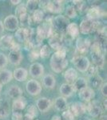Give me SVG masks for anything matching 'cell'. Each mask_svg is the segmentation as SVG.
<instances>
[{
	"label": "cell",
	"instance_id": "1",
	"mask_svg": "<svg viewBox=\"0 0 107 120\" xmlns=\"http://www.w3.org/2000/svg\"><path fill=\"white\" fill-rule=\"evenodd\" d=\"M50 67L55 73H61L68 66L66 59V49L65 47L55 51L50 58Z\"/></svg>",
	"mask_w": 107,
	"mask_h": 120
},
{
	"label": "cell",
	"instance_id": "2",
	"mask_svg": "<svg viewBox=\"0 0 107 120\" xmlns=\"http://www.w3.org/2000/svg\"><path fill=\"white\" fill-rule=\"evenodd\" d=\"M89 49H90L91 59H92L93 64L98 69L103 68L105 65V56L100 46L96 42H94L93 44H91Z\"/></svg>",
	"mask_w": 107,
	"mask_h": 120
},
{
	"label": "cell",
	"instance_id": "3",
	"mask_svg": "<svg viewBox=\"0 0 107 120\" xmlns=\"http://www.w3.org/2000/svg\"><path fill=\"white\" fill-rule=\"evenodd\" d=\"M70 23L69 19H67L64 15H58L55 18L53 19L52 21V27L54 32L62 34V33L66 32L67 26Z\"/></svg>",
	"mask_w": 107,
	"mask_h": 120
},
{
	"label": "cell",
	"instance_id": "4",
	"mask_svg": "<svg viewBox=\"0 0 107 120\" xmlns=\"http://www.w3.org/2000/svg\"><path fill=\"white\" fill-rule=\"evenodd\" d=\"M35 30L37 35L42 40L46 39V38H50L54 32L51 23L46 22V21L40 23Z\"/></svg>",
	"mask_w": 107,
	"mask_h": 120
},
{
	"label": "cell",
	"instance_id": "5",
	"mask_svg": "<svg viewBox=\"0 0 107 120\" xmlns=\"http://www.w3.org/2000/svg\"><path fill=\"white\" fill-rule=\"evenodd\" d=\"M72 63L74 65L75 68L80 72L85 73L87 71L90 63L86 56L81 55H75L74 57L72 59Z\"/></svg>",
	"mask_w": 107,
	"mask_h": 120
},
{
	"label": "cell",
	"instance_id": "6",
	"mask_svg": "<svg viewBox=\"0 0 107 120\" xmlns=\"http://www.w3.org/2000/svg\"><path fill=\"white\" fill-rule=\"evenodd\" d=\"M49 46L55 51L64 48V39L62 34L54 32L52 36L49 38Z\"/></svg>",
	"mask_w": 107,
	"mask_h": 120
},
{
	"label": "cell",
	"instance_id": "7",
	"mask_svg": "<svg viewBox=\"0 0 107 120\" xmlns=\"http://www.w3.org/2000/svg\"><path fill=\"white\" fill-rule=\"evenodd\" d=\"M86 111H88L89 115L93 118H98L102 115L103 110L98 100H93L89 102L88 105H86Z\"/></svg>",
	"mask_w": 107,
	"mask_h": 120
},
{
	"label": "cell",
	"instance_id": "8",
	"mask_svg": "<svg viewBox=\"0 0 107 120\" xmlns=\"http://www.w3.org/2000/svg\"><path fill=\"white\" fill-rule=\"evenodd\" d=\"M26 90L29 94L32 96L38 95L42 92V85L35 79H30L26 83Z\"/></svg>",
	"mask_w": 107,
	"mask_h": 120
},
{
	"label": "cell",
	"instance_id": "9",
	"mask_svg": "<svg viewBox=\"0 0 107 120\" xmlns=\"http://www.w3.org/2000/svg\"><path fill=\"white\" fill-rule=\"evenodd\" d=\"M91 42L89 38H77L76 41V51L78 53V55H84L90 48Z\"/></svg>",
	"mask_w": 107,
	"mask_h": 120
},
{
	"label": "cell",
	"instance_id": "10",
	"mask_svg": "<svg viewBox=\"0 0 107 120\" xmlns=\"http://www.w3.org/2000/svg\"><path fill=\"white\" fill-rule=\"evenodd\" d=\"M95 26H96V21L89 20L87 19H83L78 26L79 32L82 34H89L95 31Z\"/></svg>",
	"mask_w": 107,
	"mask_h": 120
},
{
	"label": "cell",
	"instance_id": "11",
	"mask_svg": "<svg viewBox=\"0 0 107 120\" xmlns=\"http://www.w3.org/2000/svg\"><path fill=\"white\" fill-rule=\"evenodd\" d=\"M3 26L9 31H15L18 30V19L15 15H10L7 16L3 21Z\"/></svg>",
	"mask_w": 107,
	"mask_h": 120
},
{
	"label": "cell",
	"instance_id": "12",
	"mask_svg": "<svg viewBox=\"0 0 107 120\" xmlns=\"http://www.w3.org/2000/svg\"><path fill=\"white\" fill-rule=\"evenodd\" d=\"M69 110L74 117H79L86 112V105L81 102H75L71 104Z\"/></svg>",
	"mask_w": 107,
	"mask_h": 120
},
{
	"label": "cell",
	"instance_id": "13",
	"mask_svg": "<svg viewBox=\"0 0 107 120\" xmlns=\"http://www.w3.org/2000/svg\"><path fill=\"white\" fill-rule=\"evenodd\" d=\"M64 3L63 1L55 0V1H49L48 2L46 11L52 14H60L63 11Z\"/></svg>",
	"mask_w": 107,
	"mask_h": 120
},
{
	"label": "cell",
	"instance_id": "14",
	"mask_svg": "<svg viewBox=\"0 0 107 120\" xmlns=\"http://www.w3.org/2000/svg\"><path fill=\"white\" fill-rule=\"evenodd\" d=\"M105 15V12L98 6H93L86 11V19L89 20L96 21Z\"/></svg>",
	"mask_w": 107,
	"mask_h": 120
},
{
	"label": "cell",
	"instance_id": "15",
	"mask_svg": "<svg viewBox=\"0 0 107 120\" xmlns=\"http://www.w3.org/2000/svg\"><path fill=\"white\" fill-rule=\"evenodd\" d=\"M29 74L34 79H38L44 74V67L40 63H34L30 65Z\"/></svg>",
	"mask_w": 107,
	"mask_h": 120
},
{
	"label": "cell",
	"instance_id": "16",
	"mask_svg": "<svg viewBox=\"0 0 107 120\" xmlns=\"http://www.w3.org/2000/svg\"><path fill=\"white\" fill-rule=\"evenodd\" d=\"M51 106H52V102L50 101V99L46 97L39 98L36 101L37 109H38V111L42 112V113L47 112L51 108Z\"/></svg>",
	"mask_w": 107,
	"mask_h": 120
},
{
	"label": "cell",
	"instance_id": "17",
	"mask_svg": "<svg viewBox=\"0 0 107 120\" xmlns=\"http://www.w3.org/2000/svg\"><path fill=\"white\" fill-rule=\"evenodd\" d=\"M22 59L23 56L22 52H21V50H11V51H10L8 57H7L8 62L15 66H18L20 64Z\"/></svg>",
	"mask_w": 107,
	"mask_h": 120
},
{
	"label": "cell",
	"instance_id": "18",
	"mask_svg": "<svg viewBox=\"0 0 107 120\" xmlns=\"http://www.w3.org/2000/svg\"><path fill=\"white\" fill-rule=\"evenodd\" d=\"M15 42H15V38L12 34H5L3 36H1L0 38V47L5 50H11Z\"/></svg>",
	"mask_w": 107,
	"mask_h": 120
},
{
	"label": "cell",
	"instance_id": "19",
	"mask_svg": "<svg viewBox=\"0 0 107 120\" xmlns=\"http://www.w3.org/2000/svg\"><path fill=\"white\" fill-rule=\"evenodd\" d=\"M94 96H95L94 90H93V88L89 87V86H86L85 88L78 91V97L81 101L89 102L91 100H93Z\"/></svg>",
	"mask_w": 107,
	"mask_h": 120
},
{
	"label": "cell",
	"instance_id": "20",
	"mask_svg": "<svg viewBox=\"0 0 107 120\" xmlns=\"http://www.w3.org/2000/svg\"><path fill=\"white\" fill-rule=\"evenodd\" d=\"M27 106V101L26 99V98L22 97L15 99L13 101L12 103V113H20L22 112L23 110L26 108V106Z\"/></svg>",
	"mask_w": 107,
	"mask_h": 120
},
{
	"label": "cell",
	"instance_id": "21",
	"mask_svg": "<svg viewBox=\"0 0 107 120\" xmlns=\"http://www.w3.org/2000/svg\"><path fill=\"white\" fill-rule=\"evenodd\" d=\"M29 34H30L29 27H27V28H24V27L18 28V30H17L16 32H15V38L18 42L25 43V42H26L27 40H28Z\"/></svg>",
	"mask_w": 107,
	"mask_h": 120
},
{
	"label": "cell",
	"instance_id": "22",
	"mask_svg": "<svg viewBox=\"0 0 107 120\" xmlns=\"http://www.w3.org/2000/svg\"><path fill=\"white\" fill-rule=\"evenodd\" d=\"M13 74V78L18 82H24L25 80L27 79L28 77V71L26 69L22 68V67H18L16 68L12 72Z\"/></svg>",
	"mask_w": 107,
	"mask_h": 120
},
{
	"label": "cell",
	"instance_id": "23",
	"mask_svg": "<svg viewBox=\"0 0 107 120\" xmlns=\"http://www.w3.org/2000/svg\"><path fill=\"white\" fill-rule=\"evenodd\" d=\"M63 78L66 81V83L69 84H73V82L77 79V70L74 67L68 68L66 71L64 72Z\"/></svg>",
	"mask_w": 107,
	"mask_h": 120
},
{
	"label": "cell",
	"instance_id": "24",
	"mask_svg": "<svg viewBox=\"0 0 107 120\" xmlns=\"http://www.w3.org/2000/svg\"><path fill=\"white\" fill-rule=\"evenodd\" d=\"M60 94H62V97L64 98H69L71 97L74 94V90L72 86V84H69V83H63L59 88Z\"/></svg>",
	"mask_w": 107,
	"mask_h": 120
},
{
	"label": "cell",
	"instance_id": "25",
	"mask_svg": "<svg viewBox=\"0 0 107 120\" xmlns=\"http://www.w3.org/2000/svg\"><path fill=\"white\" fill-rule=\"evenodd\" d=\"M66 34L71 38H75L79 35V28L77 23L75 22H70L67 26L66 30Z\"/></svg>",
	"mask_w": 107,
	"mask_h": 120
},
{
	"label": "cell",
	"instance_id": "26",
	"mask_svg": "<svg viewBox=\"0 0 107 120\" xmlns=\"http://www.w3.org/2000/svg\"><path fill=\"white\" fill-rule=\"evenodd\" d=\"M22 93H23L22 90L18 86H17V85H12L8 89V90H7V94H8L9 97L11 98L14 100L22 97Z\"/></svg>",
	"mask_w": 107,
	"mask_h": 120
},
{
	"label": "cell",
	"instance_id": "27",
	"mask_svg": "<svg viewBox=\"0 0 107 120\" xmlns=\"http://www.w3.org/2000/svg\"><path fill=\"white\" fill-rule=\"evenodd\" d=\"M54 106L57 111H64L67 109L68 107V103L66 101V98L64 97H58L54 100Z\"/></svg>",
	"mask_w": 107,
	"mask_h": 120
},
{
	"label": "cell",
	"instance_id": "28",
	"mask_svg": "<svg viewBox=\"0 0 107 120\" xmlns=\"http://www.w3.org/2000/svg\"><path fill=\"white\" fill-rule=\"evenodd\" d=\"M42 83L43 86L47 89H53L55 86L56 84V79L54 76L51 74H46L42 78Z\"/></svg>",
	"mask_w": 107,
	"mask_h": 120
},
{
	"label": "cell",
	"instance_id": "29",
	"mask_svg": "<svg viewBox=\"0 0 107 120\" xmlns=\"http://www.w3.org/2000/svg\"><path fill=\"white\" fill-rule=\"evenodd\" d=\"M13 79V74L10 70L3 69L0 71V82L2 84H7Z\"/></svg>",
	"mask_w": 107,
	"mask_h": 120
},
{
	"label": "cell",
	"instance_id": "30",
	"mask_svg": "<svg viewBox=\"0 0 107 120\" xmlns=\"http://www.w3.org/2000/svg\"><path fill=\"white\" fill-rule=\"evenodd\" d=\"M87 84H88V82H87V80L85 78H83V77H77V79L73 82L72 86H73L74 91H79V90L86 87Z\"/></svg>",
	"mask_w": 107,
	"mask_h": 120
},
{
	"label": "cell",
	"instance_id": "31",
	"mask_svg": "<svg viewBox=\"0 0 107 120\" xmlns=\"http://www.w3.org/2000/svg\"><path fill=\"white\" fill-rule=\"evenodd\" d=\"M32 17H31V20L34 23H42L43 22L44 19H45V13L42 11L41 9H37L36 11H34L32 13Z\"/></svg>",
	"mask_w": 107,
	"mask_h": 120
},
{
	"label": "cell",
	"instance_id": "32",
	"mask_svg": "<svg viewBox=\"0 0 107 120\" xmlns=\"http://www.w3.org/2000/svg\"><path fill=\"white\" fill-rule=\"evenodd\" d=\"M10 115V106L7 101L0 102V119L7 118Z\"/></svg>",
	"mask_w": 107,
	"mask_h": 120
},
{
	"label": "cell",
	"instance_id": "33",
	"mask_svg": "<svg viewBox=\"0 0 107 120\" xmlns=\"http://www.w3.org/2000/svg\"><path fill=\"white\" fill-rule=\"evenodd\" d=\"M72 3H73V6L77 12V11L80 13L86 12L87 10H88L86 3L84 1H79L78 0V1H73Z\"/></svg>",
	"mask_w": 107,
	"mask_h": 120
},
{
	"label": "cell",
	"instance_id": "34",
	"mask_svg": "<svg viewBox=\"0 0 107 120\" xmlns=\"http://www.w3.org/2000/svg\"><path fill=\"white\" fill-rule=\"evenodd\" d=\"M103 79L98 74L93 75L90 77V83L91 86L94 88H100L103 84Z\"/></svg>",
	"mask_w": 107,
	"mask_h": 120
},
{
	"label": "cell",
	"instance_id": "35",
	"mask_svg": "<svg viewBox=\"0 0 107 120\" xmlns=\"http://www.w3.org/2000/svg\"><path fill=\"white\" fill-rule=\"evenodd\" d=\"M18 22L21 23L22 25V27L24 28H27L28 26H30V22H31V17L28 15V13H26V14L21 15L19 18H18Z\"/></svg>",
	"mask_w": 107,
	"mask_h": 120
},
{
	"label": "cell",
	"instance_id": "36",
	"mask_svg": "<svg viewBox=\"0 0 107 120\" xmlns=\"http://www.w3.org/2000/svg\"><path fill=\"white\" fill-rule=\"evenodd\" d=\"M26 11L29 13H33L34 11H36L38 7V1L36 0H28L26 3Z\"/></svg>",
	"mask_w": 107,
	"mask_h": 120
},
{
	"label": "cell",
	"instance_id": "37",
	"mask_svg": "<svg viewBox=\"0 0 107 120\" xmlns=\"http://www.w3.org/2000/svg\"><path fill=\"white\" fill-rule=\"evenodd\" d=\"M65 13H66V18L68 19H74L77 17V12L76 11L75 8L74 7L73 5H69L66 7L65 9Z\"/></svg>",
	"mask_w": 107,
	"mask_h": 120
},
{
	"label": "cell",
	"instance_id": "38",
	"mask_svg": "<svg viewBox=\"0 0 107 120\" xmlns=\"http://www.w3.org/2000/svg\"><path fill=\"white\" fill-rule=\"evenodd\" d=\"M38 53H39V56L42 59H46V58L50 57V54H51V51H50V47L49 45L45 44L42 46H41V49Z\"/></svg>",
	"mask_w": 107,
	"mask_h": 120
},
{
	"label": "cell",
	"instance_id": "39",
	"mask_svg": "<svg viewBox=\"0 0 107 120\" xmlns=\"http://www.w3.org/2000/svg\"><path fill=\"white\" fill-rule=\"evenodd\" d=\"M26 115H28L29 116L32 117L33 119H35V118L38 117V111L37 109L36 106L34 104H30V105L27 106L26 108Z\"/></svg>",
	"mask_w": 107,
	"mask_h": 120
},
{
	"label": "cell",
	"instance_id": "40",
	"mask_svg": "<svg viewBox=\"0 0 107 120\" xmlns=\"http://www.w3.org/2000/svg\"><path fill=\"white\" fill-rule=\"evenodd\" d=\"M15 16L17 17V18H19V17L21 16V15L26 14L27 13L26 11V6L25 4H23V3H20L19 5L17 6V7L15 8Z\"/></svg>",
	"mask_w": 107,
	"mask_h": 120
},
{
	"label": "cell",
	"instance_id": "41",
	"mask_svg": "<svg viewBox=\"0 0 107 120\" xmlns=\"http://www.w3.org/2000/svg\"><path fill=\"white\" fill-rule=\"evenodd\" d=\"M8 64V59L5 54L0 52V69L3 70Z\"/></svg>",
	"mask_w": 107,
	"mask_h": 120
},
{
	"label": "cell",
	"instance_id": "42",
	"mask_svg": "<svg viewBox=\"0 0 107 120\" xmlns=\"http://www.w3.org/2000/svg\"><path fill=\"white\" fill-rule=\"evenodd\" d=\"M62 119L63 120H74V116L73 115V114L70 111L69 109H66V111H63L62 114Z\"/></svg>",
	"mask_w": 107,
	"mask_h": 120
},
{
	"label": "cell",
	"instance_id": "43",
	"mask_svg": "<svg viewBox=\"0 0 107 120\" xmlns=\"http://www.w3.org/2000/svg\"><path fill=\"white\" fill-rule=\"evenodd\" d=\"M38 57H39V53L38 51H36L35 50H31L28 55V59L30 62L35 61V60L38 59Z\"/></svg>",
	"mask_w": 107,
	"mask_h": 120
},
{
	"label": "cell",
	"instance_id": "44",
	"mask_svg": "<svg viewBox=\"0 0 107 120\" xmlns=\"http://www.w3.org/2000/svg\"><path fill=\"white\" fill-rule=\"evenodd\" d=\"M98 70L99 69L98 67H95L94 64H92V65H89V68L87 70L86 72L88 73V75L91 77V76H93V75H95L98 74Z\"/></svg>",
	"mask_w": 107,
	"mask_h": 120
},
{
	"label": "cell",
	"instance_id": "45",
	"mask_svg": "<svg viewBox=\"0 0 107 120\" xmlns=\"http://www.w3.org/2000/svg\"><path fill=\"white\" fill-rule=\"evenodd\" d=\"M100 91L102 93L103 97H105L106 98V96H107V83H106V82H103V84L101 86Z\"/></svg>",
	"mask_w": 107,
	"mask_h": 120
},
{
	"label": "cell",
	"instance_id": "46",
	"mask_svg": "<svg viewBox=\"0 0 107 120\" xmlns=\"http://www.w3.org/2000/svg\"><path fill=\"white\" fill-rule=\"evenodd\" d=\"M23 115L22 112L20 113H12L11 115V119L12 120H22Z\"/></svg>",
	"mask_w": 107,
	"mask_h": 120
},
{
	"label": "cell",
	"instance_id": "47",
	"mask_svg": "<svg viewBox=\"0 0 107 120\" xmlns=\"http://www.w3.org/2000/svg\"><path fill=\"white\" fill-rule=\"evenodd\" d=\"M4 26H3V23L2 21H0V35H2V34H3V32H4Z\"/></svg>",
	"mask_w": 107,
	"mask_h": 120
},
{
	"label": "cell",
	"instance_id": "48",
	"mask_svg": "<svg viewBox=\"0 0 107 120\" xmlns=\"http://www.w3.org/2000/svg\"><path fill=\"white\" fill-rule=\"evenodd\" d=\"M21 3H22V1H20V0H11V4L15 5V6L19 5Z\"/></svg>",
	"mask_w": 107,
	"mask_h": 120
},
{
	"label": "cell",
	"instance_id": "49",
	"mask_svg": "<svg viewBox=\"0 0 107 120\" xmlns=\"http://www.w3.org/2000/svg\"><path fill=\"white\" fill-rule=\"evenodd\" d=\"M22 120H35V119H33L32 117H30V116H29L28 115H26V114H25V115H23Z\"/></svg>",
	"mask_w": 107,
	"mask_h": 120
},
{
	"label": "cell",
	"instance_id": "50",
	"mask_svg": "<svg viewBox=\"0 0 107 120\" xmlns=\"http://www.w3.org/2000/svg\"><path fill=\"white\" fill-rule=\"evenodd\" d=\"M51 120H63L61 118V116L58 115H53L51 118Z\"/></svg>",
	"mask_w": 107,
	"mask_h": 120
},
{
	"label": "cell",
	"instance_id": "51",
	"mask_svg": "<svg viewBox=\"0 0 107 120\" xmlns=\"http://www.w3.org/2000/svg\"><path fill=\"white\" fill-rule=\"evenodd\" d=\"M97 120H107V116L106 115H101L99 117H98Z\"/></svg>",
	"mask_w": 107,
	"mask_h": 120
},
{
	"label": "cell",
	"instance_id": "52",
	"mask_svg": "<svg viewBox=\"0 0 107 120\" xmlns=\"http://www.w3.org/2000/svg\"><path fill=\"white\" fill-rule=\"evenodd\" d=\"M102 107H103V111H106V98L103 101V104H102Z\"/></svg>",
	"mask_w": 107,
	"mask_h": 120
},
{
	"label": "cell",
	"instance_id": "53",
	"mask_svg": "<svg viewBox=\"0 0 107 120\" xmlns=\"http://www.w3.org/2000/svg\"><path fill=\"white\" fill-rule=\"evenodd\" d=\"M79 120H91V119H89L88 117H82V118H81Z\"/></svg>",
	"mask_w": 107,
	"mask_h": 120
},
{
	"label": "cell",
	"instance_id": "54",
	"mask_svg": "<svg viewBox=\"0 0 107 120\" xmlns=\"http://www.w3.org/2000/svg\"><path fill=\"white\" fill-rule=\"evenodd\" d=\"M2 90H3V84H2V83L0 82V92H1Z\"/></svg>",
	"mask_w": 107,
	"mask_h": 120
},
{
	"label": "cell",
	"instance_id": "55",
	"mask_svg": "<svg viewBox=\"0 0 107 120\" xmlns=\"http://www.w3.org/2000/svg\"><path fill=\"white\" fill-rule=\"evenodd\" d=\"M36 120H38V119H36Z\"/></svg>",
	"mask_w": 107,
	"mask_h": 120
}]
</instances>
